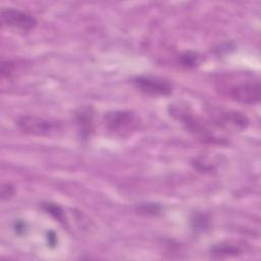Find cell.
<instances>
[{
	"mask_svg": "<svg viewBox=\"0 0 261 261\" xmlns=\"http://www.w3.org/2000/svg\"><path fill=\"white\" fill-rule=\"evenodd\" d=\"M211 252H212V255L214 257H218V258L227 257V256L228 257L229 256H237V255L242 254V250H241L240 247L234 246V245H230V244L217 245L212 249Z\"/></svg>",
	"mask_w": 261,
	"mask_h": 261,
	"instance_id": "8992f818",
	"label": "cell"
},
{
	"mask_svg": "<svg viewBox=\"0 0 261 261\" xmlns=\"http://www.w3.org/2000/svg\"><path fill=\"white\" fill-rule=\"evenodd\" d=\"M139 117L130 111H113L105 115V125L109 132L123 137L139 127Z\"/></svg>",
	"mask_w": 261,
	"mask_h": 261,
	"instance_id": "7a4b0ae2",
	"label": "cell"
},
{
	"mask_svg": "<svg viewBox=\"0 0 261 261\" xmlns=\"http://www.w3.org/2000/svg\"><path fill=\"white\" fill-rule=\"evenodd\" d=\"M14 193V188L10 184H5L1 188V197L2 199H9Z\"/></svg>",
	"mask_w": 261,
	"mask_h": 261,
	"instance_id": "ba28073f",
	"label": "cell"
},
{
	"mask_svg": "<svg viewBox=\"0 0 261 261\" xmlns=\"http://www.w3.org/2000/svg\"><path fill=\"white\" fill-rule=\"evenodd\" d=\"M184 59H185V62H184V64L185 65H194L195 63H197V58L198 57H196V55H191V54H186L185 55V57H182Z\"/></svg>",
	"mask_w": 261,
	"mask_h": 261,
	"instance_id": "9c48e42d",
	"label": "cell"
},
{
	"mask_svg": "<svg viewBox=\"0 0 261 261\" xmlns=\"http://www.w3.org/2000/svg\"><path fill=\"white\" fill-rule=\"evenodd\" d=\"M134 83L140 91L152 96H166L172 92L171 83L158 76H137Z\"/></svg>",
	"mask_w": 261,
	"mask_h": 261,
	"instance_id": "3957f363",
	"label": "cell"
},
{
	"mask_svg": "<svg viewBox=\"0 0 261 261\" xmlns=\"http://www.w3.org/2000/svg\"><path fill=\"white\" fill-rule=\"evenodd\" d=\"M228 95L232 100L244 104L258 103L261 97L260 84L252 81L238 84L229 88Z\"/></svg>",
	"mask_w": 261,
	"mask_h": 261,
	"instance_id": "277c9868",
	"label": "cell"
},
{
	"mask_svg": "<svg viewBox=\"0 0 261 261\" xmlns=\"http://www.w3.org/2000/svg\"><path fill=\"white\" fill-rule=\"evenodd\" d=\"M1 22L7 27L21 31H30L34 29L37 23L36 19L31 14L12 8L1 10Z\"/></svg>",
	"mask_w": 261,
	"mask_h": 261,
	"instance_id": "5b68a950",
	"label": "cell"
},
{
	"mask_svg": "<svg viewBox=\"0 0 261 261\" xmlns=\"http://www.w3.org/2000/svg\"><path fill=\"white\" fill-rule=\"evenodd\" d=\"M16 125L21 133L38 137L52 136L61 129V124L58 121L35 115L20 116L16 120Z\"/></svg>",
	"mask_w": 261,
	"mask_h": 261,
	"instance_id": "6da1fadb",
	"label": "cell"
},
{
	"mask_svg": "<svg viewBox=\"0 0 261 261\" xmlns=\"http://www.w3.org/2000/svg\"><path fill=\"white\" fill-rule=\"evenodd\" d=\"M79 122L82 125V129H87L89 132L91 129V124H92V117L89 115V113H83L80 115Z\"/></svg>",
	"mask_w": 261,
	"mask_h": 261,
	"instance_id": "52a82bcc",
	"label": "cell"
}]
</instances>
